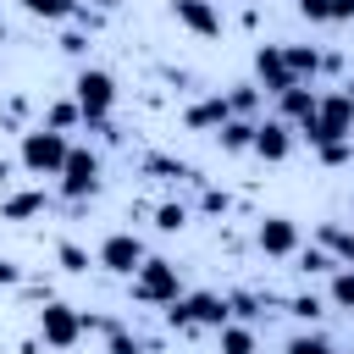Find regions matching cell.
Masks as SVG:
<instances>
[{
	"label": "cell",
	"instance_id": "6da1fadb",
	"mask_svg": "<svg viewBox=\"0 0 354 354\" xmlns=\"http://www.w3.org/2000/svg\"><path fill=\"white\" fill-rule=\"evenodd\" d=\"M299 133L321 149V144H337V138H354V100L348 94H321L315 111L299 122Z\"/></svg>",
	"mask_w": 354,
	"mask_h": 354
},
{
	"label": "cell",
	"instance_id": "7a4b0ae2",
	"mask_svg": "<svg viewBox=\"0 0 354 354\" xmlns=\"http://www.w3.org/2000/svg\"><path fill=\"white\" fill-rule=\"evenodd\" d=\"M72 100H77L83 122L100 127V122H111V111H116V77H111L105 66H83V72L72 77Z\"/></svg>",
	"mask_w": 354,
	"mask_h": 354
},
{
	"label": "cell",
	"instance_id": "3957f363",
	"mask_svg": "<svg viewBox=\"0 0 354 354\" xmlns=\"http://www.w3.org/2000/svg\"><path fill=\"white\" fill-rule=\"evenodd\" d=\"M66 133H55V127H28L22 133V144H17V160H22V171H33V177H55L61 171V160H66Z\"/></svg>",
	"mask_w": 354,
	"mask_h": 354
},
{
	"label": "cell",
	"instance_id": "277c9868",
	"mask_svg": "<svg viewBox=\"0 0 354 354\" xmlns=\"http://www.w3.org/2000/svg\"><path fill=\"white\" fill-rule=\"evenodd\" d=\"M227 321H232V310H227L221 293H188V299H171V304H166V326H171V332H194V326L216 332V326H227Z\"/></svg>",
	"mask_w": 354,
	"mask_h": 354
},
{
	"label": "cell",
	"instance_id": "5b68a950",
	"mask_svg": "<svg viewBox=\"0 0 354 354\" xmlns=\"http://www.w3.org/2000/svg\"><path fill=\"white\" fill-rule=\"evenodd\" d=\"M133 299H138V304H171V299H183V277H177V266L144 254V266L133 271Z\"/></svg>",
	"mask_w": 354,
	"mask_h": 354
},
{
	"label": "cell",
	"instance_id": "8992f818",
	"mask_svg": "<svg viewBox=\"0 0 354 354\" xmlns=\"http://www.w3.org/2000/svg\"><path fill=\"white\" fill-rule=\"evenodd\" d=\"M39 337L50 348H72L83 337V310H72L66 299H44L39 304Z\"/></svg>",
	"mask_w": 354,
	"mask_h": 354
},
{
	"label": "cell",
	"instance_id": "52a82bcc",
	"mask_svg": "<svg viewBox=\"0 0 354 354\" xmlns=\"http://www.w3.org/2000/svg\"><path fill=\"white\" fill-rule=\"evenodd\" d=\"M55 177H61V194H66V199H88V194H100V155L72 144Z\"/></svg>",
	"mask_w": 354,
	"mask_h": 354
},
{
	"label": "cell",
	"instance_id": "ba28073f",
	"mask_svg": "<svg viewBox=\"0 0 354 354\" xmlns=\"http://www.w3.org/2000/svg\"><path fill=\"white\" fill-rule=\"evenodd\" d=\"M94 266L111 271V277H133V271L144 266V243H138V232H111V238L94 249Z\"/></svg>",
	"mask_w": 354,
	"mask_h": 354
},
{
	"label": "cell",
	"instance_id": "9c48e42d",
	"mask_svg": "<svg viewBox=\"0 0 354 354\" xmlns=\"http://www.w3.org/2000/svg\"><path fill=\"white\" fill-rule=\"evenodd\" d=\"M254 243H260V254H271V260H293V254L304 249L293 216H266V221L254 227Z\"/></svg>",
	"mask_w": 354,
	"mask_h": 354
},
{
	"label": "cell",
	"instance_id": "30bf717a",
	"mask_svg": "<svg viewBox=\"0 0 354 354\" xmlns=\"http://www.w3.org/2000/svg\"><path fill=\"white\" fill-rule=\"evenodd\" d=\"M171 17L194 33V39H221V11L210 0H171Z\"/></svg>",
	"mask_w": 354,
	"mask_h": 354
},
{
	"label": "cell",
	"instance_id": "8fae6325",
	"mask_svg": "<svg viewBox=\"0 0 354 354\" xmlns=\"http://www.w3.org/2000/svg\"><path fill=\"white\" fill-rule=\"evenodd\" d=\"M254 83H260L266 94H282L288 83H299V77L288 72V61H282V44H260V50H254Z\"/></svg>",
	"mask_w": 354,
	"mask_h": 354
},
{
	"label": "cell",
	"instance_id": "7c38bea8",
	"mask_svg": "<svg viewBox=\"0 0 354 354\" xmlns=\"http://www.w3.org/2000/svg\"><path fill=\"white\" fill-rule=\"evenodd\" d=\"M260 160H288L293 155V127L277 116V122H254V144H249Z\"/></svg>",
	"mask_w": 354,
	"mask_h": 354
},
{
	"label": "cell",
	"instance_id": "4fadbf2b",
	"mask_svg": "<svg viewBox=\"0 0 354 354\" xmlns=\"http://www.w3.org/2000/svg\"><path fill=\"white\" fill-rule=\"evenodd\" d=\"M232 116V105H227V94H205V100H194L188 111H183V122L194 127V133H216L221 122Z\"/></svg>",
	"mask_w": 354,
	"mask_h": 354
},
{
	"label": "cell",
	"instance_id": "5bb4252c",
	"mask_svg": "<svg viewBox=\"0 0 354 354\" xmlns=\"http://www.w3.org/2000/svg\"><path fill=\"white\" fill-rule=\"evenodd\" d=\"M315 100H321V94H315L310 83H288V88L277 94V116H282L288 127H299V122H304V116L315 111Z\"/></svg>",
	"mask_w": 354,
	"mask_h": 354
},
{
	"label": "cell",
	"instance_id": "9a60e30c",
	"mask_svg": "<svg viewBox=\"0 0 354 354\" xmlns=\"http://www.w3.org/2000/svg\"><path fill=\"white\" fill-rule=\"evenodd\" d=\"M44 216V188H17L0 199V221H33Z\"/></svg>",
	"mask_w": 354,
	"mask_h": 354
},
{
	"label": "cell",
	"instance_id": "2e32d148",
	"mask_svg": "<svg viewBox=\"0 0 354 354\" xmlns=\"http://www.w3.org/2000/svg\"><path fill=\"white\" fill-rule=\"evenodd\" d=\"M282 61H288V72H293L299 83H310V77L321 72V50H315V44H282Z\"/></svg>",
	"mask_w": 354,
	"mask_h": 354
},
{
	"label": "cell",
	"instance_id": "e0dca14e",
	"mask_svg": "<svg viewBox=\"0 0 354 354\" xmlns=\"http://www.w3.org/2000/svg\"><path fill=\"white\" fill-rule=\"evenodd\" d=\"M216 138H221V149H232V155H243V149L254 144V116H227V122L216 127Z\"/></svg>",
	"mask_w": 354,
	"mask_h": 354
},
{
	"label": "cell",
	"instance_id": "ac0fdd59",
	"mask_svg": "<svg viewBox=\"0 0 354 354\" xmlns=\"http://www.w3.org/2000/svg\"><path fill=\"white\" fill-rule=\"evenodd\" d=\"M216 348H221V354H260V343H254V332H249V326H238V321H227V326H216Z\"/></svg>",
	"mask_w": 354,
	"mask_h": 354
},
{
	"label": "cell",
	"instance_id": "d6986e66",
	"mask_svg": "<svg viewBox=\"0 0 354 354\" xmlns=\"http://www.w3.org/2000/svg\"><path fill=\"white\" fill-rule=\"evenodd\" d=\"M22 11L44 17V22H66V17H77V0H22Z\"/></svg>",
	"mask_w": 354,
	"mask_h": 354
},
{
	"label": "cell",
	"instance_id": "ffe728a7",
	"mask_svg": "<svg viewBox=\"0 0 354 354\" xmlns=\"http://www.w3.org/2000/svg\"><path fill=\"white\" fill-rule=\"evenodd\" d=\"M227 105H232V116H254L260 111V83H232L227 88Z\"/></svg>",
	"mask_w": 354,
	"mask_h": 354
},
{
	"label": "cell",
	"instance_id": "44dd1931",
	"mask_svg": "<svg viewBox=\"0 0 354 354\" xmlns=\"http://www.w3.org/2000/svg\"><path fill=\"white\" fill-rule=\"evenodd\" d=\"M77 122H83L77 100H55V105H50V116H44V127H55V133H72Z\"/></svg>",
	"mask_w": 354,
	"mask_h": 354
},
{
	"label": "cell",
	"instance_id": "7402d4cb",
	"mask_svg": "<svg viewBox=\"0 0 354 354\" xmlns=\"http://www.w3.org/2000/svg\"><path fill=\"white\" fill-rule=\"evenodd\" d=\"M55 260H61V271H72V277H83V271H88V249H83V243H72V238H61V243H55Z\"/></svg>",
	"mask_w": 354,
	"mask_h": 354
},
{
	"label": "cell",
	"instance_id": "603a6c76",
	"mask_svg": "<svg viewBox=\"0 0 354 354\" xmlns=\"http://www.w3.org/2000/svg\"><path fill=\"white\" fill-rule=\"evenodd\" d=\"M155 227H160V232H183V227H188V205H177V199L155 205Z\"/></svg>",
	"mask_w": 354,
	"mask_h": 354
},
{
	"label": "cell",
	"instance_id": "cb8c5ba5",
	"mask_svg": "<svg viewBox=\"0 0 354 354\" xmlns=\"http://www.w3.org/2000/svg\"><path fill=\"white\" fill-rule=\"evenodd\" d=\"M321 243L337 249V266H354V232H343V227H321Z\"/></svg>",
	"mask_w": 354,
	"mask_h": 354
},
{
	"label": "cell",
	"instance_id": "d4e9b609",
	"mask_svg": "<svg viewBox=\"0 0 354 354\" xmlns=\"http://www.w3.org/2000/svg\"><path fill=\"white\" fill-rule=\"evenodd\" d=\"M282 354H332V343H326L321 332H299V337L282 343Z\"/></svg>",
	"mask_w": 354,
	"mask_h": 354
},
{
	"label": "cell",
	"instance_id": "484cf974",
	"mask_svg": "<svg viewBox=\"0 0 354 354\" xmlns=\"http://www.w3.org/2000/svg\"><path fill=\"white\" fill-rule=\"evenodd\" d=\"M105 354H144V337H133V332L111 326V332H105Z\"/></svg>",
	"mask_w": 354,
	"mask_h": 354
},
{
	"label": "cell",
	"instance_id": "4316f807",
	"mask_svg": "<svg viewBox=\"0 0 354 354\" xmlns=\"http://www.w3.org/2000/svg\"><path fill=\"white\" fill-rule=\"evenodd\" d=\"M332 304H343V310H354V266H343V271H332Z\"/></svg>",
	"mask_w": 354,
	"mask_h": 354
},
{
	"label": "cell",
	"instance_id": "83f0119b",
	"mask_svg": "<svg viewBox=\"0 0 354 354\" xmlns=\"http://www.w3.org/2000/svg\"><path fill=\"white\" fill-rule=\"evenodd\" d=\"M315 155H321V166H348V160H354V138H337V144H321Z\"/></svg>",
	"mask_w": 354,
	"mask_h": 354
},
{
	"label": "cell",
	"instance_id": "f1b7e54d",
	"mask_svg": "<svg viewBox=\"0 0 354 354\" xmlns=\"http://www.w3.org/2000/svg\"><path fill=\"white\" fill-rule=\"evenodd\" d=\"M144 171H149V177H194V171H188L183 160H171V155H149Z\"/></svg>",
	"mask_w": 354,
	"mask_h": 354
},
{
	"label": "cell",
	"instance_id": "f546056e",
	"mask_svg": "<svg viewBox=\"0 0 354 354\" xmlns=\"http://www.w3.org/2000/svg\"><path fill=\"white\" fill-rule=\"evenodd\" d=\"M299 271H304V277H315V271H337V260H332L326 249H299Z\"/></svg>",
	"mask_w": 354,
	"mask_h": 354
},
{
	"label": "cell",
	"instance_id": "4dcf8cb0",
	"mask_svg": "<svg viewBox=\"0 0 354 354\" xmlns=\"http://www.w3.org/2000/svg\"><path fill=\"white\" fill-rule=\"evenodd\" d=\"M288 315L310 326V321H321V299H315V293H299V299H288Z\"/></svg>",
	"mask_w": 354,
	"mask_h": 354
},
{
	"label": "cell",
	"instance_id": "1f68e13d",
	"mask_svg": "<svg viewBox=\"0 0 354 354\" xmlns=\"http://www.w3.org/2000/svg\"><path fill=\"white\" fill-rule=\"evenodd\" d=\"M299 17L304 22H332V0H299Z\"/></svg>",
	"mask_w": 354,
	"mask_h": 354
},
{
	"label": "cell",
	"instance_id": "d6a6232c",
	"mask_svg": "<svg viewBox=\"0 0 354 354\" xmlns=\"http://www.w3.org/2000/svg\"><path fill=\"white\" fill-rule=\"evenodd\" d=\"M227 310H232V315H243V321H249V315H260V310H254V293H232V299H227Z\"/></svg>",
	"mask_w": 354,
	"mask_h": 354
},
{
	"label": "cell",
	"instance_id": "836d02e7",
	"mask_svg": "<svg viewBox=\"0 0 354 354\" xmlns=\"http://www.w3.org/2000/svg\"><path fill=\"white\" fill-rule=\"evenodd\" d=\"M0 288H22V266L17 260H0Z\"/></svg>",
	"mask_w": 354,
	"mask_h": 354
},
{
	"label": "cell",
	"instance_id": "e575fe53",
	"mask_svg": "<svg viewBox=\"0 0 354 354\" xmlns=\"http://www.w3.org/2000/svg\"><path fill=\"white\" fill-rule=\"evenodd\" d=\"M61 50H66V55H88V39H83V33H61Z\"/></svg>",
	"mask_w": 354,
	"mask_h": 354
},
{
	"label": "cell",
	"instance_id": "d590c367",
	"mask_svg": "<svg viewBox=\"0 0 354 354\" xmlns=\"http://www.w3.org/2000/svg\"><path fill=\"white\" fill-rule=\"evenodd\" d=\"M199 205H205V210H227V194H221V188H205V199H199Z\"/></svg>",
	"mask_w": 354,
	"mask_h": 354
},
{
	"label": "cell",
	"instance_id": "8d00e7d4",
	"mask_svg": "<svg viewBox=\"0 0 354 354\" xmlns=\"http://www.w3.org/2000/svg\"><path fill=\"white\" fill-rule=\"evenodd\" d=\"M332 22H354V0H332Z\"/></svg>",
	"mask_w": 354,
	"mask_h": 354
},
{
	"label": "cell",
	"instance_id": "74e56055",
	"mask_svg": "<svg viewBox=\"0 0 354 354\" xmlns=\"http://www.w3.org/2000/svg\"><path fill=\"white\" fill-rule=\"evenodd\" d=\"M94 11H116V6H127V0H88Z\"/></svg>",
	"mask_w": 354,
	"mask_h": 354
},
{
	"label": "cell",
	"instance_id": "f35d334b",
	"mask_svg": "<svg viewBox=\"0 0 354 354\" xmlns=\"http://www.w3.org/2000/svg\"><path fill=\"white\" fill-rule=\"evenodd\" d=\"M343 94H348V100H354V77H348V83H343Z\"/></svg>",
	"mask_w": 354,
	"mask_h": 354
},
{
	"label": "cell",
	"instance_id": "ab89813d",
	"mask_svg": "<svg viewBox=\"0 0 354 354\" xmlns=\"http://www.w3.org/2000/svg\"><path fill=\"white\" fill-rule=\"evenodd\" d=\"M0 44H6V22H0Z\"/></svg>",
	"mask_w": 354,
	"mask_h": 354
}]
</instances>
